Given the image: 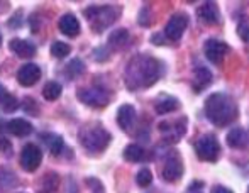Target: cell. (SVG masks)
Masks as SVG:
<instances>
[{"instance_id": "cell-1", "label": "cell", "mask_w": 249, "mask_h": 193, "mask_svg": "<svg viewBox=\"0 0 249 193\" xmlns=\"http://www.w3.org/2000/svg\"><path fill=\"white\" fill-rule=\"evenodd\" d=\"M161 76V63L146 54H139L129 61L125 68V85L129 90L148 88Z\"/></svg>"}, {"instance_id": "cell-2", "label": "cell", "mask_w": 249, "mask_h": 193, "mask_svg": "<svg viewBox=\"0 0 249 193\" xmlns=\"http://www.w3.org/2000/svg\"><path fill=\"white\" fill-rule=\"evenodd\" d=\"M205 115L213 125L226 127L237 119V105L226 93H212L205 100Z\"/></svg>"}, {"instance_id": "cell-3", "label": "cell", "mask_w": 249, "mask_h": 193, "mask_svg": "<svg viewBox=\"0 0 249 193\" xmlns=\"http://www.w3.org/2000/svg\"><path fill=\"white\" fill-rule=\"evenodd\" d=\"M80 144L90 153H102L110 142V134L102 125H87L80 131Z\"/></svg>"}, {"instance_id": "cell-4", "label": "cell", "mask_w": 249, "mask_h": 193, "mask_svg": "<svg viewBox=\"0 0 249 193\" xmlns=\"http://www.w3.org/2000/svg\"><path fill=\"white\" fill-rule=\"evenodd\" d=\"M119 10L112 5H102V7H90L85 10V16L89 19L90 26L93 31L100 33L105 27H108L115 19H117Z\"/></svg>"}, {"instance_id": "cell-5", "label": "cell", "mask_w": 249, "mask_h": 193, "mask_svg": "<svg viewBox=\"0 0 249 193\" xmlns=\"http://www.w3.org/2000/svg\"><path fill=\"white\" fill-rule=\"evenodd\" d=\"M78 98L82 104L89 105L93 108H100L110 102V93L104 87H87V88L78 90Z\"/></svg>"}, {"instance_id": "cell-6", "label": "cell", "mask_w": 249, "mask_h": 193, "mask_svg": "<svg viewBox=\"0 0 249 193\" xmlns=\"http://www.w3.org/2000/svg\"><path fill=\"white\" fill-rule=\"evenodd\" d=\"M195 153L202 161H217L220 153V144L213 134H203L202 138L197 139L195 144Z\"/></svg>"}, {"instance_id": "cell-7", "label": "cell", "mask_w": 249, "mask_h": 193, "mask_svg": "<svg viewBox=\"0 0 249 193\" xmlns=\"http://www.w3.org/2000/svg\"><path fill=\"white\" fill-rule=\"evenodd\" d=\"M188 27V16L187 14H175V16L170 17V20L166 22V27H164V37H168L170 41H173V43H177V41H180L181 37H183L185 31H187Z\"/></svg>"}, {"instance_id": "cell-8", "label": "cell", "mask_w": 249, "mask_h": 193, "mask_svg": "<svg viewBox=\"0 0 249 193\" xmlns=\"http://www.w3.org/2000/svg\"><path fill=\"white\" fill-rule=\"evenodd\" d=\"M41 161H43V151L39 149V146L36 144L24 146L22 153H20V166H22V170L34 173L41 166Z\"/></svg>"}, {"instance_id": "cell-9", "label": "cell", "mask_w": 249, "mask_h": 193, "mask_svg": "<svg viewBox=\"0 0 249 193\" xmlns=\"http://www.w3.org/2000/svg\"><path fill=\"white\" fill-rule=\"evenodd\" d=\"M183 176V163H181L178 153H168L166 163L163 168V178L166 181H177Z\"/></svg>"}, {"instance_id": "cell-10", "label": "cell", "mask_w": 249, "mask_h": 193, "mask_svg": "<svg viewBox=\"0 0 249 193\" xmlns=\"http://www.w3.org/2000/svg\"><path fill=\"white\" fill-rule=\"evenodd\" d=\"M227 51H229V46L219 39H209L205 43V46H203L205 58L209 59L210 63H213V65H220Z\"/></svg>"}, {"instance_id": "cell-11", "label": "cell", "mask_w": 249, "mask_h": 193, "mask_svg": "<svg viewBox=\"0 0 249 193\" xmlns=\"http://www.w3.org/2000/svg\"><path fill=\"white\" fill-rule=\"evenodd\" d=\"M41 78V68L34 63H26L17 71V82L22 87H33L39 82Z\"/></svg>"}, {"instance_id": "cell-12", "label": "cell", "mask_w": 249, "mask_h": 193, "mask_svg": "<svg viewBox=\"0 0 249 193\" xmlns=\"http://www.w3.org/2000/svg\"><path fill=\"white\" fill-rule=\"evenodd\" d=\"M197 16L202 22L209 24V26H215V24H219V20H220L219 7H217L213 2H205L203 5H200L197 10Z\"/></svg>"}, {"instance_id": "cell-13", "label": "cell", "mask_w": 249, "mask_h": 193, "mask_svg": "<svg viewBox=\"0 0 249 193\" xmlns=\"http://www.w3.org/2000/svg\"><path fill=\"white\" fill-rule=\"evenodd\" d=\"M212 80H213V76H212V73H210L209 68H205V66H198V68H195L194 80H192L194 92H197V93L203 92V90L212 83Z\"/></svg>"}, {"instance_id": "cell-14", "label": "cell", "mask_w": 249, "mask_h": 193, "mask_svg": "<svg viewBox=\"0 0 249 193\" xmlns=\"http://www.w3.org/2000/svg\"><path fill=\"white\" fill-rule=\"evenodd\" d=\"M58 27H59V31L68 37H76L80 34V22L73 14H65V16L59 19Z\"/></svg>"}, {"instance_id": "cell-15", "label": "cell", "mask_w": 249, "mask_h": 193, "mask_svg": "<svg viewBox=\"0 0 249 193\" xmlns=\"http://www.w3.org/2000/svg\"><path fill=\"white\" fill-rule=\"evenodd\" d=\"M10 51L16 53L19 58L27 59V58H34V54H36V46H34L33 43H29V41L16 37V39L10 41Z\"/></svg>"}, {"instance_id": "cell-16", "label": "cell", "mask_w": 249, "mask_h": 193, "mask_svg": "<svg viewBox=\"0 0 249 193\" xmlns=\"http://www.w3.org/2000/svg\"><path fill=\"white\" fill-rule=\"evenodd\" d=\"M134 122H136V108L129 104L122 105L117 112V124L121 125V129L129 131L134 125Z\"/></svg>"}, {"instance_id": "cell-17", "label": "cell", "mask_w": 249, "mask_h": 193, "mask_svg": "<svg viewBox=\"0 0 249 193\" xmlns=\"http://www.w3.org/2000/svg\"><path fill=\"white\" fill-rule=\"evenodd\" d=\"M7 131L12 136H17V138H26L33 132V125L24 119H12V121L7 122Z\"/></svg>"}, {"instance_id": "cell-18", "label": "cell", "mask_w": 249, "mask_h": 193, "mask_svg": "<svg viewBox=\"0 0 249 193\" xmlns=\"http://www.w3.org/2000/svg\"><path fill=\"white\" fill-rule=\"evenodd\" d=\"M248 132L244 131L243 127H234L229 131V134H227V144L231 147H234V149H243V147L248 146Z\"/></svg>"}, {"instance_id": "cell-19", "label": "cell", "mask_w": 249, "mask_h": 193, "mask_svg": "<svg viewBox=\"0 0 249 193\" xmlns=\"http://www.w3.org/2000/svg\"><path fill=\"white\" fill-rule=\"evenodd\" d=\"M156 112L160 115H164V114H170V112H175L180 108V102L177 100L175 97H168L164 95L163 98H160V100L156 102Z\"/></svg>"}, {"instance_id": "cell-20", "label": "cell", "mask_w": 249, "mask_h": 193, "mask_svg": "<svg viewBox=\"0 0 249 193\" xmlns=\"http://www.w3.org/2000/svg\"><path fill=\"white\" fill-rule=\"evenodd\" d=\"M0 105H2V110L7 112V114H10V112H14L17 107H19L17 98L10 92H7L2 85H0Z\"/></svg>"}, {"instance_id": "cell-21", "label": "cell", "mask_w": 249, "mask_h": 193, "mask_svg": "<svg viewBox=\"0 0 249 193\" xmlns=\"http://www.w3.org/2000/svg\"><path fill=\"white\" fill-rule=\"evenodd\" d=\"M59 185V178L56 173H48L44 178H41V185L37 187V193H54Z\"/></svg>"}, {"instance_id": "cell-22", "label": "cell", "mask_w": 249, "mask_h": 193, "mask_svg": "<svg viewBox=\"0 0 249 193\" xmlns=\"http://www.w3.org/2000/svg\"><path fill=\"white\" fill-rule=\"evenodd\" d=\"M83 71H85V65H83V61H82V59H78V58L71 59V61L65 66V76L68 80L78 78Z\"/></svg>"}, {"instance_id": "cell-23", "label": "cell", "mask_w": 249, "mask_h": 193, "mask_svg": "<svg viewBox=\"0 0 249 193\" xmlns=\"http://www.w3.org/2000/svg\"><path fill=\"white\" fill-rule=\"evenodd\" d=\"M41 139H44L46 146L50 147L51 154L58 156L59 153L63 151V138L58 134H41Z\"/></svg>"}, {"instance_id": "cell-24", "label": "cell", "mask_w": 249, "mask_h": 193, "mask_svg": "<svg viewBox=\"0 0 249 193\" xmlns=\"http://www.w3.org/2000/svg\"><path fill=\"white\" fill-rule=\"evenodd\" d=\"M129 41V33L125 29H117L108 36V46L114 49H121Z\"/></svg>"}, {"instance_id": "cell-25", "label": "cell", "mask_w": 249, "mask_h": 193, "mask_svg": "<svg viewBox=\"0 0 249 193\" xmlns=\"http://www.w3.org/2000/svg\"><path fill=\"white\" fill-rule=\"evenodd\" d=\"M61 92H63V87L58 82H48L43 88V97L48 102H54L56 98L61 97Z\"/></svg>"}, {"instance_id": "cell-26", "label": "cell", "mask_w": 249, "mask_h": 193, "mask_svg": "<svg viewBox=\"0 0 249 193\" xmlns=\"http://www.w3.org/2000/svg\"><path fill=\"white\" fill-rule=\"evenodd\" d=\"M124 158L131 163H138L144 158V149L139 144H129L124 149Z\"/></svg>"}, {"instance_id": "cell-27", "label": "cell", "mask_w": 249, "mask_h": 193, "mask_svg": "<svg viewBox=\"0 0 249 193\" xmlns=\"http://www.w3.org/2000/svg\"><path fill=\"white\" fill-rule=\"evenodd\" d=\"M70 51H71V48H70L66 43H63V41H56V43H53V46H51V54L59 59L66 58V56L70 54Z\"/></svg>"}, {"instance_id": "cell-28", "label": "cell", "mask_w": 249, "mask_h": 193, "mask_svg": "<svg viewBox=\"0 0 249 193\" xmlns=\"http://www.w3.org/2000/svg\"><path fill=\"white\" fill-rule=\"evenodd\" d=\"M136 181H138V185L141 188L149 187L151 181H153V173H151L148 168H142V170H139L138 175H136Z\"/></svg>"}, {"instance_id": "cell-29", "label": "cell", "mask_w": 249, "mask_h": 193, "mask_svg": "<svg viewBox=\"0 0 249 193\" xmlns=\"http://www.w3.org/2000/svg\"><path fill=\"white\" fill-rule=\"evenodd\" d=\"M237 34L244 43H249V22H241L237 27Z\"/></svg>"}, {"instance_id": "cell-30", "label": "cell", "mask_w": 249, "mask_h": 193, "mask_svg": "<svg viewBox=\"0 0 249 193\" xmlns=\"http://www.w3.org/2000/svg\"><path fill=\"white\" fill-rule=\"evenodd\" d=\"M87 185H89V188H92V193H104V187H102V183L99 180H95V178H89Z\"/></svg>"}, {"instance_id": "cell-31", "label": "cell", "mask_w": 249, "mask_h": 193, "mask_svg": "<svg viewBox=\"0 0 249 193\" xmlns=\"http://www.w3.org/2000/svg\"><path fill=\"white\" fill-rule=\"evenodd\" d=\"M0 151H5V153H9V151H10L9 139H7L5 136H2V132H0Z\"/></svg>"}, {"instance_id": "cell-32", "label": "cell", "mask_w": 249, "mask_h": 193, "mask_svg": "<svg viewBox=\"0 0 249 193\" xmlns=\"http://www.w3.org/2000/svg\"><path fill=\"white\" fill-rule=\"evenodd\" d=\"M212 193H232V190H229V188L222 187V185H217V187H213Z\"/></svg>"}, {"instance_id": "cell-33", "label": "cell", "mask_w": 249, "mask_h": 193, "mask_svg": "<svg viewBox=\"0 0 249 193\" xmlns=\"http://www.w3.org/2000/svg\"><path fill=\"white\" fill-rule=\"evenodd\" d=\"M151 41H153V43H163V36H153L151 37Z\"/></svg>"}, {"instance_id": "cell-34", "label": "cell", "mask_w": 249, "mask_h": 193, "mask_svg": "<svg viewBox=\"0 0 249 193\" xmlns=\"http://www.w3.org/2000/svg\"><path fill=\"white\" fill-rule=\"evenodd\" d=\"M0 46H2V34H0Z\"/></svg>"}]
</instances>
